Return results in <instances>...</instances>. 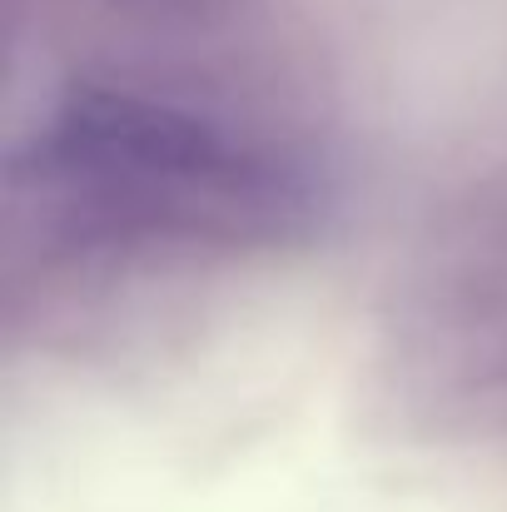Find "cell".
<instances>
[{"label":"cell","mask_w":507,"mask_h":512,"mask_svg":"<svg viewBox=\"0 0 507 512\" xmlns=\"http://www.w3.org/2000/svg\"><path fill=\"white\" fill-rule=\"evenodd\" d=\"M15 194L95 244L279 239L314 209V179L284 150L189 105L100 85L45 120L15 160Z\"/></svg>","instance_id":"obj_1"}]
</instances>
